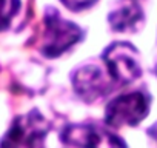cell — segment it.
<instances>
[{"label": "cell", "instance_id": "1", "mask_svg": "<svg viewBox=\"0 0 157 148\" xmlns=\"http://www.w3.org/2000/svg\"><path fill=\"white\" fill-rule=\"evenodd\" d=\"M82 39V29L65 20L56 11H49L42 23L39 49L46 57H57Z\"/></svg>", "mask_w": 157, "mask_h": 148}, {"label": "cell", "instance_id": "2", "mask_svg": "<svg viewBox=\"0 0 157 148\" xmlns=\"http://www.w3.org/2000/svg\"><path fill=\"white\" fill-rule=\"evenodd\" d=\"M48 131V120L39 111H29L14 119L0 140V148H43Z\"/></svg>", "mask_w": 157, "mask_h": 148}, {"label": "cell", "instance_id": "3", "mask_svg": "<svg viewBox=\"0 0 157 148\" xmlns=\"http://www.w3.org/2000/svg\"><path fill=\"white\" fill-rule=\"evenodd\" d=\"M106 74L116 85H128L140 77L142 66L139 53L129 43H113L103 54Z\"/></svg>", "mask_w": 157, "mask_h": 148}, {"label": "cell", "instance_id": "4", "mask_svg": "<svg viewBox=\"0 0 157 148\" xmlns=\"http://www.w3.org/2000/svg\"><path fill=\"white\" fill-rule=\"evenodd\" d=\"M149 110V99L142 91L122 94L106 105L105 120L108 127H134L140 123Z\"/></svg>", "mask_w": 157, "mask_h": 148}, {"label": "cell", "instance_id": "5", "mask_svg": "<svg viewBox=\"0 0 157 148\" xmlns=\"http://www.w3.org/2000/svg\"><path fill=\"white\" fill-rule=\"evenodd\" d=\"M60 139L65 145L77 148H126L120 137L99 123L68 125Z\"/></svg>", "mask_w": 157, "mask_h": 148}, {"label": "cell", "instance_id": "6", "mask_svg": "<svg viewBox=\"0 0 157 148\" xmlns=\"http://www.w3.org/2000/svg\"><path fill=\"white\" fill-rule=\"evenodd\" d=\"M72 87L74 91L86 102H94L108 96L116 84L111 77H105L103 72L96 65H85L74 71L72 74Z\"/></svg>", "mask_w": 157, "mask_h": 148}, {"label": "cell", "instance_id": "7", "mask_svg": "<svg viewBox=\"0 0 157 148\" xmlns=\"http://www.w3.org/2000/svg\"><path fill=\"white\" fill-rule=\"evenodd\" d=\"M109 25L114 31L129 33L140 28L143 22V10L139 0H119L108 16Z\"/></svg>", "mask_w": 157, "mask_h": 148}, {"label": "cell", "instance_id": "8", "mask_svg": "<svg viewBox=\"0 0 157 148\" xmlns=\"http://www.w3.org/2000/svg\"><path fill=\"white\" fill-rule=\"evenodd\" d=\"M20 6L19 0H0V31L6 29L17 14Z\"/></svg>", "mask_w": 157, "mask_h": 148}, {"label": "cell", "instance_id": "9", "mask_svg": "<svg viewBox=\"0 0 157 148\" xmlns=\"http://www.w3.org/2000/svg\"><path fill=\"white\" fill-rule=\"evenodd\" d=\"M96 0H62V3L69 8V10H74V11H80V10H85V8H90Z\"/></svg>", "mask_w": 157, "mask_h": 148}, {"label": "cell", "instance_id": "10", "mask_svg": "<svg viewBox=\"0 0 157 148\" xmlns=\"http://www.w3.org/2000/svg\"><path fill=\"white\" fill-rule=\"evenodd\" d=\"M148 133H149V134H151V136H152L155 140H157V122H155V123H154V125H152L149 130H148Z\"/></svg>", "mask_w": 157, "mask_h": 148}]
</instances>
